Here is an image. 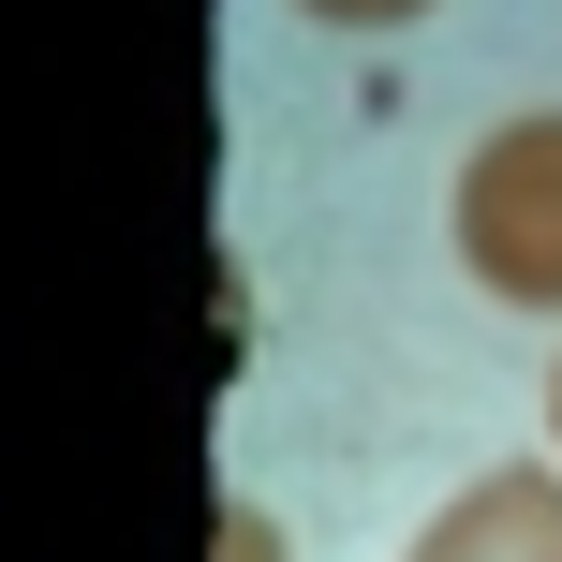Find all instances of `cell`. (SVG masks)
Here are the masks:
<instances>
[{
    "label": "cell",
    "instance_id": "cell-3",
    "mask_svg": "<svg viewBox=\"0 0 562 562\" xmlns=\"http://www.w3.org/2000/svg\"><path fill=\"white\" fill-rule=\"evenodd\" d=\"M207 562H296V548H281L267 504H223V518H207Z\"/></svg>",
    "mask_w": 562,
    "mask_h": 562
},
{
    "label": "cell",
    "instance_id": "cell-4",
    "mask_svg": "<svg viewBox=\"0 0 562 562\" xmlns=\"http://www.w3.org/2000/svg\"><path fill=\"white\" fill-rule=\"evenodd\" d=\"M296 15H311V30H356V45H370V30H415V15H445V0H296Z\"/></svg>",
    "mask_w": 562,
    "mask_h": 562
},
{
    "label": "cell",
    "instance_id": "cell-2",
    "mask_svg": "<svg viewBox=\"0 0 562 562\" xmlns=\"http://www.w3.org/2000/svg\"><path fill=\"white\" fill-rule=\"evenodd\" d=\"M400 562H562V474H548V459L474 474L445 518H415V548H400Z\"/></svg>",
    "mask_w": 562,
    "mask_h": 562
},
{
    "label": "cell",
    "instance_id": "cell-1",
    "mask_svg": "<svg viewBox=\"0 0 562 562\" xmlns=\"http://www.w3.org/2000/svg\"><path fill=\"white\" fill-rule=\"evenodd\" d=\"M459 281L504 311H548L562 326V104H518L459 148V193H445Z\"/></svg>",
    "mask_w": 562,
    "mask_h": 562
},
{
    "label": "cell",
    "instance_id": "cell-5",
    "mask_svg": "<svg viewBox=\"0 0 562 562\" xmlns=\"http://www.w3.org/2000/svg\"><path fill=\"white\" fill-rule=\"evenodd\" d=\"M548 445H562V370H548Z\"/></svg>",
    "mask_w": 562,
    "mask_h": 562
}]
</instances>
